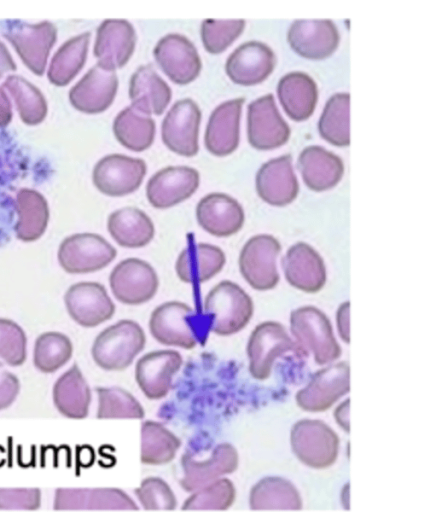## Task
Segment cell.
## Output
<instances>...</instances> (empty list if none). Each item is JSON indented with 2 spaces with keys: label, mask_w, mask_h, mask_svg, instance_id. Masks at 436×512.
<instances>
[{
  "label": "cell",
  "mask_w": 436,
  "mask_h": 512,
  "mask_svg": "<svg viewBox=\"0 0 436 512\" xmlns=\"http://www.w3.org/2000/svg\"><path fill=\"white\" fill-rule=\"evenodd\" d=\"M203 308L210 330L219 336L240 332L254 313L251 296L231 280H222L212 287L204 298Z\"/></svg>",
  "instance_id": "1"
},
{
  "label": "cell",
  "mask_w": 436,
  "mask_h": 512,
  "mask_svg": "<svg viewBox=\"0 0 436 512\" xmlns=\"http://www.w3.org/2000/svg\"><path fill=\"white\" fill-rule=\"evenodd\" d=\"M145 345L146 335L141 325L132 319H121L95 337L91 356L101 369L119 372L133 363Z\"/></svg>",
  "instance_id": "2"
},
{
  "label": "cell",
  "mask_w": 436,
  "mask_h": 512,
  "mask_svg": "<svg viewBox=\"0 0 436 512\" xmlns=\"http://www.w3.org/2000/svg\"><path fill=\"white\" fill-rule=\"evenodd\" d=\"M290 332L300 352L311 353L318 365H328L341 355L332 324L327 315L312 305L291 311Z\"/></svg>",
  "instance_id": "3"
},
{
  "label": "cell",
  "mask_w": 436,
  "mask_h": 512,
  "mask_svg": "<svg viewBox=\"0 0 436 512\" xmlns=\"http://www.w3.org/2000/svg\"><path fill=\"white\" fill-rule=\"evenodd\" d=\"M288 352L301 353L285 326L271 320L259 323L246 345L250 375L259 381L268 379L275 361Z\"/></svg>",
  "instance_id": "4"
},
{
  "label": "cell",
  "mask_w": 436,
  "mask_h": 512,
  "mask_svg": "<svg viewBox=\"0 0 436 512\" xmlns=\"http://www.w3.org/2000/svg\"><path fill=\"white\" fill-rule=\"evenodd\" d=\"M117 256L116 248L96 233H75L64 238L57 251L61 268L69 274H87L110 265Z\"/></svg>",
  "instance_id": "5"
},
{
  "label": "cell",
  "mask_w": 436,
  "mask_h": 512,
  "mask_svg": "<svg viewBox=\"0 0 436 512\" xmlns=\"http://www.w3.org/2000/svg\"><path fill=\"white\" fill-rule=\"evenodd\" d=\"M23 63L36 75H43L50 51L57 39V29L49 21L26 23L9 20L2 28Z\"/></svg>",
  "instance_id": "6"
},
{
  "label": "cell",
  "mask_w": 436,
  "mask_h": 512,
  "mask_svg": "<svg viewBox=\"0 0 436 512\" xmlns=\"http://www.w3.org/2000/svg\"><path fill=\"white\" fill-rule=\"evenodd\" d=\"M281 244L270 234H257L243 245L238 258L240 274L249 286L257 291L275 288L280 275L277 259Z\"/></svg>",
  "instance_id": "7"
},
{
  "label": "cell",
  "mask_w": 436,
  "mask_h": 512,
  "mask_svg": "<svg viewBox=\"0 0 436 512\" xmlns=\"http://www.w3.org/2000/svg\"><path fill=\"white\" fill-rule=\"evenodd\" d=\"M159 277L147 261L129 257L118 262L109 275L113 296L125 305H141L149 302L159 289Z\"/></svg>",
  "instance_id": "8"
},
{
  "label": "cell",
  "mask_w": 436,
  "mask_h": 512,
  "mask_svg": "<svg viewBox=\"0 0 436 512\" xmlns=\"http://www.w3.org/2000/svg\"><path fill=\"white\" fill-rule=\"evenodd\" d=\"M192 316L193 311L188 304L177 300L164 302L150 314V334L162 345L191 350L197 345Z\"/></svg>",
  "instance_id": "9"
},
{
  "label": "cell",
  "mask_w": 436,
  "mask_h": 512,
  "mask_svg": "<svg viewBox=\"0 0 436 512\" xmlns=\"http://www.w3.org/2000/svg\"><path fill=\"white\" fill-rule=\"evenodd\" d=\"M64 304L70 318L85 328L110 320L116 310L105 286L95 281L72 284L65 292Z\"/></svg>",
  "instance_id": "10"
},
{
  "label": "cell",
  "mask_w": 436,
  "mask_h": 512,
  "mask_svg": "<svg viewBox=\"0 0 436 512\" xmlns=\"http://www.w3.org/2000/svg\"><path fill=\"white\" fill-rule=\"evenodd\" d=\"M350 390V367L347 362H333L318 370L295 395L303 410L318 412L331 407Z\"/></svg>",
  "instance_id": "11"
},
{
  "label": "cell",
  "mask_w": 436,
  "mask_h": 512,
  "mask_svg": "<svg viewBox=\"0 0 436 512\" xmlns=\"http://www.w3.org/2000/svg\"><path fill=\"white\" fill-rule=\"evenodd\" d=\"M146 171V163L140 158L110 154L96 163L92 179L101 193L118 197L137 190Z\"/></svg>",
  "instance_id": "12"
},
{
  "label": "cell",
  "mask_w": 436,
  "mask_h": 512,
  "mask_svg": "<svg viewBox=\"0 0 436 512\" xmlns=\"http://www.w3.org/2000/svg\"><path fill=\"white\" fill-rule=\"evenodd\" d=\"M201 111L195 101L186 98L173 104L163 119L161 136L173 152L191 157L197 154Z\"/></svg>",
  "instance_id": "13"
},
{
  "label": "cell",
  "mask_w": 436,
  "mask_h": 512,
  "mask_svg": "<svg viewBox=\"0 0 436 512\" xmlns=\"http://www.w3.org/2000/svg\"><path fill=\"white\" fill-rule=\"evenodd\" d=\"M247 135L251 146L259 150L274 149L288 141L289 125L280 115L272 94L248 105Z\"/></svg>",
  "instance_id": "14"
},
{
  "label": "cell",
  "mask_w": 436,
  "mask_h": 512,
  "mask_svg": "<svg viewBox=\"0 0 436 512\" xmlns=\"http://www.w3.org/2000/svg\"><path fill=\"white\" fill-rule=\"evenodd\" d=\"M182 364V355L174 349L150 351L137 360L135 381L148 399H161L169 393Z\"/></svg>",
  "instance_id": "15"
},
{
  "label": "cell",
  "mask_w": 436,
  "mask_h": 512,
  "mask_svg": "<svg viewBox=\"0 0 436 512\" xmlns=\"http://www.w3.org/2000/svg\"><path fill=\"white\" fill-rule=\"evenodd\" d=\"M282 270L288 284L305 293H317L327 281V270L322 256L311 245L297 242L282 258Z\"/></svg>",
  "instance_id": "16"
},
{
  "label": "cell",
  "mask_w": 436,
  "mask_h": 512,
  "mask_svg": "<svg viewBox=\"0 0 436 512\" xmlns=\"http://www.w3.org/2000/svg\"><path fill=\"white\" fill-rule=\"evenodd\" d=\"M153 53L163 72L177 84H188L200 73L201 60L198 51L181 34L171 33L162 37Z\"/></svg>",
  "instance_id": "17"
},
{
  "label": "cell",
  "mask_w": 436,
  "mask_h": 512,
  "mask_svg": "<svg viewBox=\"0 0 436 512\" xmlns=\"http://www.w3.org/2000/svg\"><path fill=\"white\" fill-rule=\"evenodd\" d=\"M200 176L188 166H168L157 171L148 181L146 195L158 209L170 208L189 198L198 188Z\"/></svg>",
  "instance_id": "18"
},
{
  "label": "cell",
  "mask_w": 436,
  "mask_h": 512,
  "mask_svg": "<svg viewBox=\"0 0 436 512\" xmlns=\"http://www.w3.org/2000/svg\"><path fill=\"white\" fill-rule=\"evenodd\" d=\"M117 88L115 70L97 63L70 89L69 100L83 113H101L112 104Z\"/></svg>",
  "instance_id": "19"
},
{
  "label": "cell",
  "mask_w": 436,
  "mask_h": 512,
  "mask_svg": "<svg viewBox=\"0 0 436 512\" xmlns=\"http://www.w3.org/2000/svg\"><path fill=\"white\" fill-rule=\"evenodd\" d=\"M287 40L300 56L323 59L336 50L339 33L330 19H298L290 25Z\"/></svg>",
  "instance_id": "20"
},
{
  "label": "cell",
  "mask_w": 436,
  "mask_h": 512,
  "mask_svg": "<svg viewBox=\"0 0 436 512\" xmlns=\"http://www.w3.org/2000/svg\"><path fill=\"white\" fill-rule=\"evenodd\" d=\"M136 33L124 19H107L96 32L93 53L101 66L115 70L123 67L134 52Z\"/></svg>",
  "instance_id": "21"
},
{
  "label": "cell",
  "mask_w": 436,
  "mask_h": 512,
  "mask_svg": "<svg viewBox=\"0 0 436 512\" xmlns=\"http://www.w3.org/2000/svg\"><path fill=\"white\" fill-rule=\"evenodd\" d=\"M276 56L263 42L248 41L238 46L228 57L225 70L229 78L240 85H255L273 71Z\"/></svg>",
  "instance_id": "22"
},
{
  "label": "cell",
  "mask_w": 436,
  "mask_h": 512,
  "mask_svg": "<svg viewBox=\"0 0 436 512\" xmlns=\"http://www.w3.org/2000/svg\"><path fill=\"white\" fill-rule=\"evenodd\" d=\"M199 226L215 237L236 234L244 224V210L240 203L224 193H210L196 206Z\"/></svg>",
  "instance_id": "23"
},
{
  "label": "cell",
  "mask_w": 436,
  "mask_h": 512,
  "mask_svg": "<svg viewBox=\"0 0 436 512\" xmlns=\"http://www.w3.org/2000/svg\"><path fill=\"white\" fill-rule=\"evenodd\" d=\"M256 190L266 203L285 206L297 196L299 185L289 154L270 159L256 174Z\"/></svg>",
  "instance_id": "24"
},
{
  "label": "cell",
  "mask_w": 436,
  "mask_h": 512,
  "mask_svg": "<svg viewBox=\"0 0 436 512\" xmlns=\"http://www.w3.org/2000/svg\"><path fill=\"white\" fill-rule=\"evenodd\" d=\"M244 101V98L225 101L211 113L204 136L205 146L211 154L226 156L238 147Z\"/></svg>",
  "instance_id": "25"
},
{
  "label": "cell",
  "mask_w": 436,
  "mask_h": 512,
  "mask_svg": "<svg viewBox=\"0 0 436 512\" xmlns=\"http://www.w3.org/2000/svg\"><path fill=\"white\" fill-rule=\"evenodd\" d=\"M224 251L209 243L187 245L175 261L177 277L187 284H201L214 278L224 268Z\"/></svg>",
  "instance_id": "26"
},
{
  "label": "cell",
  "mask_w": 436,
  "mask_h": 512,
  "mask_svg": "<svg viewBox=\"0 0 436 512\" xmlns=\"http://www.w3.org/2000/svg\"><path fill=\"white\" fill-rule=\"evenodd\" d=\"M298 169L312 190L334 187L342 178L344 165L339 156L317 145L304 148L298 157Z\"/></svg>",
  "instance_id": "27"
},
{
  "label": "cell",
  "mask_w": 436,
  "mask_h": 512,
  "mask_svg": "<svg viewBox=\"0 0 436 512\" xmlns=\"http://www.w3.org/2000/svg\"><path fill=\"white\" fill-rule=\"evenodd\" d=\"M129 97L137 110L149 116L160 115L168 106L172 92L151 65H142L131 76Z\"/></svg>",
  "instance_id": "28"
},
{
  "label": "cell",
  "mask_w": 436,
  "mask_h": 512,
  "mask_svg": "<svg viewBox=\"0 0 436 512\" xmlns=\"http://www.w3.org/2000/svg\"><path fill=\"white\" fill-rule=\"evenodd\" d=\"M107 230L119 246L130 249L145 247L155 234L151 218L136 207L113 211L107 220Z\"/></svg>",
  "instance_id": "29"
},
{
  "label": "cell",
  "mask_w": 436,
  "mask_h": 512,
  "mask_svg": "<svg viewBox=\"0 0 436 512\" xmlns=\"http://www.w3.org/2000/svg\"><path fill=\"white\" fill-rule=\"evenodd\" d=\"M277 94L287 115L296 121L309 118L318 99L315 81L300 71L284 75L278 82Z\"/></svg>",
  "instance_id": "30"
},
{
  "label": "cell",
  "mask_w": 436,
  "mask_h": 512,
  "mask_svg": "<svg viewBox=\"0 0 436 512\" xmlns=\"http://www.w3.org/2000/svg\"><path fill=\"white\" fill-rule=\"evenodd\" d=\"M53 402L58 411L70 418H84L91 402V390L79 366L74 363L55 381Z\"/></svg>",
  "instance_id": "31"
},
{
  "label": "cell",
  "mask_w": 436,
  "mask_h": 512,
  "mask_svg": "<svg viewBox=\"0 0 436 512\" xmlns=\"http://www.w3.org/2000/svg\"><path fill=\"white\" fill-rule=\"evenodd\" d=\"M16 237L23 242H34L45 233L49 222V206L45 197L30 188H21L16 194Z\"/></svg>",
  "instance_id": "32"
},
{
  "label": "cell",
  "mask_w": 436,
  "mask_h": 512,
  "mask_svg": "<svg viewBox=\"0 0 436 512\" xmlns=\"http://www.w3.org/2000/svg\"><path fill=\"white\" fill-rule=\"evenodd\" d=\"M90 32L68 39L53 55L47 72L49 81L56 86H66L83 68L90 42Z\"/></svg>",
  "instance_id": "33"
},
{
  "label": "cell",
  "mask_w": 436,
  "mask_h": 512,
  "mask_svg": "<svg viewBox=\"0 0 436 512\" xmlns=\"http://www.w3.org/2000/svg\"><path fill=\"white\" fill-rule=\"evenodd\" d=\"M155 131L154 120L132 105L118 113L113 122L116 139L124 147L136 152L146 150L151 146Z\"/></svg>",
  "instance_id": "34"
},
{
  "label": "cell",
  "mask_w": 436,
  "mask_h": 512,
  "mask_svg": "<svg viewBox=\"0 0 436 512\" xmlns=\"http://www.w3.org/2000/svg\"><path fill=\"white\" fill-rule=\"evenodd\" d=\"M2 87L11 95L21 120L27 125L41 123L48 112L43 93L27 79L9 75Z\"/></svg>",
  "instance_id": "35"
},
{
  "label": "cell",
  "mask_w": 436,
  "mask_h": 512,
  "mask_svg": "<svg viewBox=\"0 0 436 512\" xmlns=\"http://www.w3.org/2000/svg\"><path fill=\"white\" fill-rule=\"evenodd\" d=\"M350 95L336 93L325 104L318 122V130L322 138L337 146L350 143Z\"/></svg>",
  "instance_id": "36"
},
{
  "label": "cell",
  "mask_w": 436,
  "mask_h": 512,
  "mask_svg": "<svg viewBox=\"0 0 436 512\" xmlns=\"http://www.w3.org/2000/svg\"><path fill=\"white\" fill-rule=\"evenodd\" d=\"M73 354L70 338L57 331L40 334L34 343L33 364L45 374L54 373L69 362Z\"/></svg>",
  "instance_id": "37"
},
{
  "label": "cell",
  "mask_w": 436,
  "mask_h": 512,
  "mask_svg": "<svg viewBox=\"0 0 436 512\" xmlns=\"http://www.w3.org/2000/svg\"><path fill=\"white\" fill-rule=\"evenodd\" d=\"M99 418H141L144 410L138 400L121 387H97Z\"/></svg>",
  "instance_id": "38"
},
{
  "label": "cell",
  "mask_w": 436,
  "mask_h": 512,
  "mask_svg": "<svg viewBox=\"0 0 436 512\" xmlns=\"http://www.w3.org/2000/svg\"><path fill=\"white\" fill-rule=\"evenodd\" d=\"M27 358V336L15 321L0 317V364L18 367Z\"/></svg>",
  "instance_id": "39"
},
{
  "label": "cell",
  "mask_w": 436,
  "mask_h": 512,
  "mask_svg": "<svg viewBox=\"0 0 436 512\" xmlns=\"http://www.w3.org/2000/svg\"><path fill=\"white\" fill-rule=\"evenodd\" d=\"M244 27L243 19H205L201 25V38L206 51L221 53L242 33Z\"/></svg>",
  "instance_id": "40"
},
{
  "label": "cell",
  "mask_w": 436,
  "mask_h": 512,
  "mask_svg": "<svg viewBox=\"0 0 436 512\" xmlns=\"http://www.w3.org/2000/svg\"><path fill=\"white\" fill-rule=\"evenodd\" d=\"M19 391L20 381L18 377L0 364V410L13 404Z\"/></svg>",
  "instance_id": "41"
},
{
  "label": "cell",
  "mask_w": 436,
  "mask_h": 512,
  "mask_svg": "<svg viewBox=\"0 0 436 512\" xmlns=\"http://www.w3.org/2000/svg\"><path fill=\"white\" fill-rule=\"evenodd\" d=\"M350 302L341 303L336 311V326L340 338L345 342H350Z\"/></svg>",
  "instance_id": "42"
},
{
  "label": "cell",
  "mask_w": 436,
  "mask_h": 512,
  "mask_svg": "<svg viewBox=\"0 0 436 512\" xmlns=\"http://www.w3.org/2000/svg\"><path fill=\"white\" fill-rule=\"evenodd\" d=\"M12 119L11 101L3 87H0V127H6Z\"/></svg>",
  "instance_id": "43"
},
{
  "label": "cell",
  "mask_w": 436,
  "mask_h": 512,
  "mask_svg": "<svg viewBox=\"0 0 436 512\" xmlns=\"http://www.w3.org/2000/svg\"><path fill=\"white\" fill-rule=\"evenodd\" d=\"M16 64L5 44L0 41V78L16 70Z\"/></svg>",
  "instance_id": "44"
},
{
  "label": "cell",
  "mask_w": 436,
  "mask_h": 512,
  "mask_svg": "<svg viewBox=\"0 0 436 512\" xmlns=\"http://www.w3.org/2000/svg\"><path fill=\"white\" fill-rule=\"evenodd\" d=\"M334 415L340 425L348 427L349 399H346L336 408Z\"/></svg>",
  "instance_id": "45"
}]
</instances>
